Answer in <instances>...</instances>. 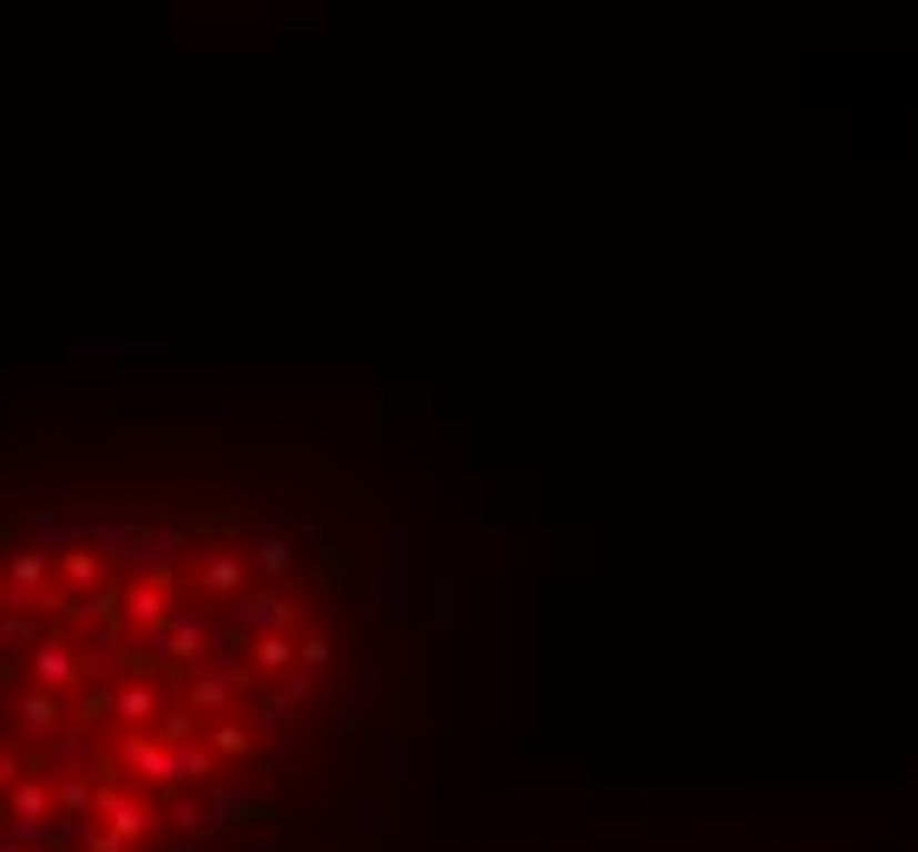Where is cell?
<instances>
[{
    "label": "cell",
    "instance_id": "cell-1",
    "mask_svg": "<svg viewBox=\"0 0 918 852\" xmlns=\"http://www.w3.org/2000/svg\"><path fill=\"white\" fill-rule=\"evenodd\" d=\"M387 734V597L243 453L0 473V852H302Z\"/></svg>",
    "mask_w": 918,
    "mask_h": 852
}]
</instances>
